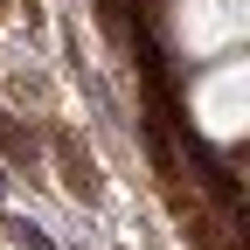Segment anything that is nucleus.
Segmentation results:
<instances>
[{"label":"nucleus","mask_w":250,"mask_h":250,"mask_svg":"<svg viewBox=\"0 0 250 250\" xmlns=\"http://www.w3.org/2000/svg\"><path fill=\"white\" fill-rule=\"evenodd\" d=\"M195 118H202V132L208 139H243V125H250V62L229 49V56H215L208 70L195 77Z\"/></svg>","instance_id":"f257e3e1"},{"label":"nucleus","mask_w":250,"mask_h":250,"mask_svg":"<svg viewBox=\"0 0 250 250\" xmlns=\"http://www.w3.org/2000/svg\"><path fill=\"white\" fill-rule=\"evenodd\" d=\"M250 35V0H181L174 7V42L188 56H229Z\"/></svg>","instance_id":"f03ea898"}]
</instances>
